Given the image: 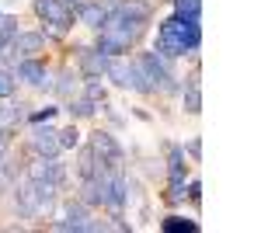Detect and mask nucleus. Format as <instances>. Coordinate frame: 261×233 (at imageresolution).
I'll return each instance as SVG.
<instances>
[{
	"label": "nucleus",
	"mask_w": 261,
	"mask_h": 233,
	"mask_svg": "<svg viewBox=\"0 0 261 233\" xmlns=\"http://www.w3.org/2000/svg\"><path fill=\"white\" fill-rule=\"evenodd\" d=\"M171 181H174V185L185 181V153H181V150L171 153Z\"/></svg>",
	"instance_id": "nucleus-11"
},
{
	"label": "nucleus",
	"mask_w": 261,
	"mask_h": 233,
	"mask_svg": "<svg viewBox=\"0 0 261 233\" xmlns=\"http://www.w3.org/2000/svg\"><path fill=\"white\" fill-rule=\"evenodd\" d=\"M108 63H112V59L105 56V53H87V56H84V73H91V77H98V73H108Z\"/></svg>",
	"instance_id": "nucleus-5"
},
{
	"label": "nucleus",
	"mask_w": 261,
	"mask_h": 233,
	"mask_svg": "<svg viewBox=\"0 0 261 233\" xmlns=\"http://www.w3.org/2000/svg\"><path fill=\"white\" fill-rule=\"evenodd\" d=\"M11 87H14L11 77H7V73H0V94H11Z\"/></svg>",
	"instance_id": "nucleus-15"
},
{
	"label": "nucleus",
	"mask_w": 261,
	"mask_h": 233,
	"mask_svg": "<svg viewBox=\"0 0 261 233\" xmlns=\"http://www.w3.org/2000/svg\"><path fill=\"white\" fill-rule=\"evenodd\" d=\"M35 146H39V153H56L60 150V139H56V133L53 129H45V133H35Z\"/></svg>",
	"instance_id": "nucleus-8"
},
{
	"label": "nucleus",
	"mask_w": 261,
	"mask_h": 233,
	"mask_svg": "<svg viewBox=\"0 0 261 233\" xmlns=\"http://www.w3.org/2000/svg\"><path fill=\"white\" fill-rule=\"evenodd\" d=\"M21 49H28V56H35V49H39V45H42V39H39V35H21Z\"/></svg>",
	"instance_id": "nucleus-13"
},
{
	"label": "nucleus",
	"mask_w": 261,
	"mask_h": 233,
	"mask_svg": "<svg viewBox=\"0 0 261 233\" xmlns=\"http://www.w3.org/2000/svg\"><path fill=\"white\" fill-rule=\"evenodd\" d=\"M185 105H188V112H199V105H202L199 84H192V87H188V94H185Z\"/></svg>",
	"instance_id": "nucleus-12"
},
{
	"label": "nucleus",
	"mask_w": 261,
	"mask_h": 233,
	"mask_svg": "<svg viewBox=\"0 0 261 233\" xmlns=\"http://www.w3.org/2000/svg\"><path fill=\"white\" fill-rule=\"evenodd\" d=\"M157 49H161V56H181V53L199 49V21L167 18L157 35Z\"/></svg>",
	"instance_id": "nucleus-1"
},
{
	"label": "nucleus",
	"mask_w": 261,
	"mask_h": 233,
	"mask_svg": "<svg viewBox=\"0 0 261 233\" xmlns=\"http://www.w3.org/2000/svg\"><path fill=\"white\" fill-rule=\"evenodd\" d=\"M81 21L87 24V28H101V24L108 21V11H105L101 4H91V7H84V11H81Z\"/></svg>",
	"instance_id": "nucleus-6"
},
{
	"label": "nucleus",
	"mask_w": 261,
	"mask_h": 233,
	"mask_svg": "<svg viewBox=\"0 0 261 233\" xmlns=\"http://www.w3.org/2000/svg\"><path fill=\"white\" fill-rule=\"evenodd\" d=\"M91 150H94V157H101V164H105V160H108V164H119L122 160V150L115 146V139L108 136V133H98L94 143H91Z\"/></svg>",
	"instance_id": "nucleus-3"
},
{
	"label": "nucleus",
	"mask_w": 261,
	"mask_h": 233,
	"mask_svg": "<svg viewBox=\"0 0 261 233\" xmlns=\"http://www.w3.org/2000/svg\"><path fill=\"white\" fill-rule=\"evenodd\" d=\"M174 18H185V21H199V11H202V4L199 0H174Z\"/></svg>",
	"instance_id": "nucleus-7"
},
{
	"label": "nucleus",
	"mask_w": 261,
	"mask_h": 233,
	"mask_svg": "<svg viewBox=\"0 0 261 233\" xmlns=\"http://www.w3.org/2000/svg\"><path fill=\"white\" fill-rule=\"evenodd\" d=\"M108 73L115 77V84H119V87H136L133 63H125V59H112V63H108Z\"/></svg>",
	"instance_id": "nucleus-4"
},
{
	"label": "nucleus",
	"mask_w": 261,
	"mask_h": 233,
	"mask_svg": "<svg viewBox=\"0 0 261 233\" xmlns=\"http://www.w3.org/2000/svg\"><path fill=\"white\" fill-rule=\"evenodd\" d=\"M60 146H77V129H63V133H60Z\"/></svg>",
	"instance_id": "nucleus-14"
},
{
	"label": "nucleus",
	"mask_w": 261,
	"mask_h": 233,
	"mask_svg": "<svg viewBox=\"0 0 261 233\" xmlns=\"http://www.w3.org/2000/svg\"><path fill=\"white\" fill-rule=\"evenodd\" d=\"M39 14L49 18V24H56V28H70V21H73V11L63 0H39Z\"/></svg>",
	"instance_id": "nucleus-2"
},
{
	"label": "nucleus",
	"mask_w": 261,
	"mask_h": 233,
	"mask_svg": "<svg viewBox=\"0 0 261 233\" xmlns=\"http://www.w3.org/2000/svg\"><path fill=\"white\" fill-rule=\"evenodd\" d=\"M195 226H199L195 219H181V216H167V219H164V230H167V233H181V230L192 233Z\"/></svg>",
	"instance_id": "nucleus-9"
},
{
	"label": "nucleus",
	"mask_w": 261,
	"mask_h": 233,
	"mask_svg": "<svg viewBox=\"0 0 261 233\" xmlns=\"http://www.w3.org/2000/svg\"><path fill=\"white\" fill-rule=\"evenodd\" d=\"M21 77H28V84H45V70H42L39 63H32V59H28V63H21Z\"/></svg>",
	"instance_id": "nucleus-10"
}]
</instances>
